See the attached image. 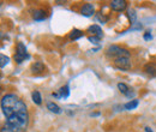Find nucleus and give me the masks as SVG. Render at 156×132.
Instances as JSON below:
<instances>
[{
  "instance_id": "nucleus-7",
  "label": "nucleus",
  "mask_w": 156,
  "mask_h": 132,
  "mask_svg": "<svg viewBox=\"0 0 156 132\" xmlns=\"http://www.w3.org/2000/svg\"><path fill=\"white\" fill-rule=\"evenodd\" d=\"M87 33H89L90 35H93V37L101 38L102 36H103V34H102V29H101L98 25H91V27H89L88 30H87Z\"/></svg>"
},
{
  "instance_id": "nucleus-5",
  "label": "nucleus",
  "mask_w": 156,
  "mask_h": 132,
  "mask_svg": "<svg viewBox=\"0 0 156 132\" xmlns=\"http://www.w3.org/2000/svg\"><path fill=\"white\" fill-rule=\"evenodd\" d=\"M126 6H127V2H126L125 0H113V1L111 2V7H112V10L118 11V12L124 11V10L126 9Z\"/></svg>"
},
{
  "instance_id": "nucleus-21",
  "label": "nucleus",
  "mask_w": 156,
  "mask_h": 132,
  "mask_svg": "<svg viewBox=\"0 0 156 132\" xmlns=\"http://www.w3.org/2000/svg\"><path fill=\"white\" fill-rule=\"evenodd\" d=\"M145 132H153V130L150 127H145Z\"/></svg>"
},
{
  "instance_id": "nucleus-18",
  "label": "nucleus",
  "mask_w": 156,
  "mask_h": 132,
  "mask_svg": "<svg viewBox=\"0 0 156 132\" xmlns=\"http://www.w3.org/2000/svg\"><path fill=\"white\" fill-rule=\"evenodd\" d=\"M129 18L131 19V22H132V23H135V22H136V13H135V11H133V10H130V11H129Z\"/></svg>"
},
{
  "instance_id": "nucleus-4",
  "label": "nucleus",
  "mask_w": 156,
  "mask_h": 132,
  "mask_svg": "<svg viewBox=\"0 0 156 132\" xmlns=\"http://www.w3.org/2000/svg\"><path fill=\"white\" fill-rule=\"evenodd\" d=\"M114 65L120 70H130L131 69V59L130 57H121L113 60Z\"/></svg>"
},
{
  "instance_id": "nucleus-3",
  "label": "nucleus",
  "mask_w": 156,
  "mask_h": 132,
  "mask_svg": "<svg viewBox=\"0 0 156 132\" xmlns=\"http://www.w3.org/2000/svg\"><path fill=\"white\" fill-rule=\"evenodd\" d=\"M29 55H28V52H27V48L22 43V42H18L17 45V49H16V54H15V60L17 64H20L23 62L25 59H28Z\"/></svg>"
},
{
  "instance_id": "nucleus-16",
  "label": "nucleus",
  "mask_w": 156,
  "mask_h": 132,
  "mask_svg": "<svg viewBox=\"0 0 156 132\" xmlns=\"http://www.w3.org/2000/svg\"><path fill=\"white\" fill-rule=\"evenodd\" d=\"M145 71L149 73V75H155V69H154V65L153 64H148L147 66H145Z\"/></svg>"
},
{
  "instance_id": "nucleus-8",
  "label": "nucleus",
  "mask_w": 156,
  "mask_h": 132,
  "mask_svg": "<svg viewBox=\"0 0 156 132\" xmlns=\"http://www.w3.org/2000/svg\"><path fill=\"white\" fill-rule=\"evenodd\" d=\"M33 18L35 20H44L47 18V13H46V11L43 9H37V10H35L33 12Z\"/></svg>"
},
{
  "instance_id": "nucleus-1",
  "label": "nucleus",
  "mask_w": 156,
  "mask_h": 132,
  "mask_svg": "<svg viewBox=\"0 0 156 132\" xmlns=\"http://www.w3.org/2000/svg\"><path fill=\"white\" fill-rule=\"evenodd\" d=\"M1 109L6 116L1 132H25L29 124V114L27 105L17 95H5L1 98Z\"/></svg>"
},
{
  "instance_id": "nucleus-17",
  "label": "nucleus",
  "mask_w": 156,
  "mask_h": 132,
  "mask_svg": "<svg viewBox=\"0 0 156 132\" xmlns=\"http://www.w3.org/2000/svg\"><path fill=\"white\" fill-rule=\"evenodd\" d=\"M0 59H1V64H0V66H1V69H2V67H4V66L7 64V62H9V60H10V59H9L7 57H5L4 54H1Z\"/></svg>"
},
{
  "instance_id": "nucleus-11",
  "label": "nucleus",
  "mask_w": 156,
  "mask_h": 132,
  "mask_svg": "<svg viewBox=\"0 0 156 132\" xmlns=\"http://www.w3.org/2000/svg\"><path fill=\"white\" fill-rule=\"evenodd\" d=\"M47 108H48L51 112H53V113H55V114L61 113V108L59 107L57 103H54V102H48V103H47Z\"/></svg>"
},
{
  "instance_id": "nucleus-12",
  "label": "nucleus",
  "mask_w": 156,
  "mask_h": 132,
  "mask_svg": "<svg viewBox=\"0 0 156 132\" xmlns=\"http://www.w3.org/2000/svg\"><path fill=\"white\" fill-rule=\"evenodd\" d=\"M118 89H119V91H120L121 94L130 96V88H129L125 83H118Z\"/></svg>"
},
{
  "instance_id": "nucleus-20",
  "label": "nucleus",
  "mask_w": 156,
  "mask_h": 132,
  "mask_svg": "<svg viewBox=\"0 0 156 132\" xmlns=\"http://www.w3.org/2000/svg\"><path fill=\"white\" fill-rule=\"evenodd\" d=\"M144 38H145V40H149V38H151V35H149V34H145V35H144Z\"/></svg>"
},
{
  "instance_id": "nucleus-10",
  "label": "nucleus",
  "mask_w": 156,
  "mask_h": 132,
  "mask_svg": "<svg viewBox=\"0 0 156 132\" xmlns=\"http://www.w3.org/2000/svg\"><path fill=\"white\" fill-rule=\"evenodd\" d=\"M69 94H70V90H69V85H65V87H62V88H60L59 89V94H54L53 93V96L54 97H67L69 96Z\"/></svg>"
},
{
  "instance_id": "nucleus-13",
  "label": "nucleus",
  "mask_w": 156,
  "mask_h": 132,
  "mask_svg": "<svg viewBox=\"0 0 156 132\" xmlns=\"http://www.w3.org/2000/svg\"><path fill=\"white\" fill-rule=\"evenodd\" d=\"M83 36V31L78 30V29H73L71 33H70V38L71 40H78Z\"/></svg>"
},
{
  "instance_id": "nucleus-15",
  "label": "nucleus",
  "mask_w": 156,
  "mask_h": 132,
  "mask_svg": "<svg viewBox=\"0 0 156 132\" xmlns=\"http://www.w3.org/2000/svg\"><path fill=\"white\" fill-rule=\"evenodd\" d=\"M137 106H138V100H132V101L125 103V108L126 109H135Z\"/></svg>"
},
{
  "instance_id": "nucleus-2",
  "label": "nucleus",
  "mask_w": 156,
  "mask_h": 132,
  "mask_svg": "<svg viewBox=\"0 0 156 132\" xmlns=\"http://www.w3.org/2000/svg\"><path fill=\"white\" fill-rule=\"evenodd\" d=\"M106 54H107V57L113 59V60H114V59H118V58H121V57H130V52H129L127 49L121 48V47L115 46V45L109 46V47L107 48V51H106Z\"/></svg>"
},
{
  "instance_id": "nucleus-19",
  "label": "nucleus",
  "mask_w": 156,
  "mask_h": 132,
  "mask_svg": "<svg viewBox=\"0 0 156 132\" xmlns=\"http://www.w3.org/2000/svg\"><path fill=\"white\" fill-rule=\"evenodd\" d=\"M89 41H90V42H93V43H98L100 38H98V37H93V36H89Z\"/></svg>"
},
{
  "instance_id": "nucleus-6",
  "label": "nucleus",
  "mask_w": 156,
  "mask_h": 132,
  "mask_svg": "<svg viewBox=\"0 0 156 132\" xmlns=\"http://www.w3.org/2000/svg\"><path fill=\"white\" fill-rule=\"evenodd\" d=\"M94 12H95L94 6H93L91 4H89V2L84 4V5L82 6V9H80V13H82L83 16H85V17H89V16L94 15Z\"/></svg>"
},
{
  "instance_id": "nucleus-9",
  "label": "nucleus",
  "mask_w": 156,
  "mask_h": 132,
  "mask_svg": "<svg viewBox=\"0 0 156 132\" xmlns=\"http://www.w3.org/2000/svg\"><path fill=\"white\" fill-rule=\"evenodd\" d=\"M46 70V66L41 62V61H36V62H34L33 65H31V71L34 72V73H40V72H43Z\"/></svg>"
},
{
  "instance_id": "nucleus-14",
  "label": "nucleus",
  "mask_w": 156,
  "mask_h": 132,
  "mask_svg": "<svg viewBox=\"0 0 156 132\" xmlns=\"http://www.w3.org/2000/svg\"><path fill=\"white\" fill-rule=\"evenodd\" d=\"M31 97H33V101L36 103V105H41V102H42V98H41V95H40L39 91H33V94H31Z\"/></svg>"
}]
</instances>
